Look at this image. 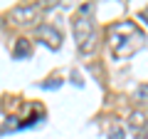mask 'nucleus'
I'll use <instances>...</instances> for the list:
<instances>
[{
    "instance_id": "nucleus-4",
    "label": "nucleus",
    "mask_w": 148,
    "mask_h": 139,
    "mask_svg": "<svg viewBox=\"0 0 148 139\" xmlns=\"http://www.w3.org/2000/svg\"><path fill=\"white\" fill-rule=\"evenodd\" d=\"M37 38H42L52 50L62 45V32H59L57 27H52V25H40L37 27Z\"/></svg>"
},
{
    "instance_id": "nucleus-9",
    "label": "nucleus",
    "mask_w": 148,
    "mask_h": 139,
    "mask_svg": "<svg viewBox=\"0 0 148 139\" xmlns=\"http://www.w3.org/2000/svg\"><path fill=\"white\" fill-rule=\"evenodd\" d=\"M123 137H126V132H123L121 127H114V129L109 132V139H123Z\"/></svg>"
},
{
    "instance_id": "nucleus-2",
    "label": "nucleus",
    "mask_w": 148,
    "mask_h": 139,
    "mask_svg": "<svg viewBox=\"0 0 148 139\" xmlns=\"http://www.w3.org/2000/svg\"><path fill=\"white\" fill-rule=\"evenodd\" d=\"M91 13H94V3H84L74 17V40L79 52L89 55L94 50V22H91Z\"/></svg>"
},
{
    "instance_id": "nucleus-1",
    "label": "nucleus",
    "mask_w": 148,
    "mask_h": 139,
    "mask_svg": "<svg viewBox=\"0 0 148 139\" xmlns=\"http://www.w3.org/2000/svg\"><path fill=\"white\" fill-rule=\"evenodd\" d=\"M109 45L116 57H131L133 52H138L146 45V35L133 22H119L109 32Z\"/></svg>"
},
{
    "instance_id": "nucleus-5",
    "label": "nucleus",
    "mask_w": 148,
    "mask_h": 139,
    "mask_svg": "<svg viewBox=\"0 0 148 139\" xmlns=\"http://www.w3.org/2000/svg\"><path fill=\"white\" fill-rule=\"evenodd\" d=\"M12 55H15L17 60H25V57H30V55H32V47H30V42H27L25 38L15 40V47H12Z\"/></svg>"
},
{
    "instance_id": "nucleus-3",
    "label": "nucleus",
    "mask_w": 148,
    "mask_h": 139,
    "mask_svg": "<svg viewBox=\"0 0 148 139\" xmlns=\"http://www.w3.org/2000/svg\"><path fill=\"white\" fill-rule=\"evenodd\" d=\"M40 15V5H22L12 10V20H17L20 25H32Z\"/></svg>"
},
{
    "instance_id": "nucleus-7",
    "label": "nucleus",
    "mask_w": 148,
    "mask_h": 139,
    "mask_svg": "<svg viewBox=\"0 0 148 139\" xmlns=\"http://www.w3.org/2000/svg\"><path fill=\"white\" fill-rule=\"evenodd\" d=\"M133 97H136L138 102H148V82L146 85H138V90L133 92Z\"/></svg>"
},
{
    "instance_id": "nucleus-6",
    "label": "nucleus",
    "mask_w": 148,
    "mask_h": 139,
    "mask_svg": "<svg viewBox=\"0 0 148 139\" xmlns=\"http://www.w3.org/2000/svg\"><path fill=\"white\" fill-rule=\"evenodd\" d=\"M146 124H148V122H146V114H143V112H133L131 117H128V127H131L136 134H141Z\"/></svg>"
},
{
    "instance_id": "nucleus-12",
    "label": "nucleus",
    "mask_w": 148,
    "mask_h": 139,
    "mask_svg": "<svg viewBox=\"0 0 148 139\" xmlns=\"http://www.w3.org/2000/svg\"><path fill=\"white\" fill-rule=\"evenodd\" d=\"M138 139H148V124H146V127H143V132L138 134Z\"/></svg>"
},
{
    "instance_id": "nucleus-11",
    "label": "nucleus",
    "mask_w": 148,
    "mask_h": 139,
    "mask_svg": "<svg viewBox=\"0 0 148 139\" xmlns=\"http://www.w3.org/2000/svg\"><path fill=\"white\" fill-rule=\"evenodd\" d=\"M138 20H143V22L148 25V8H146V10H141V13H138Z\"/></svg>"
},
{
    "instance_id": "nucleus-10",
    "label": "nucleus",
    "mask_w": 148,
    "mask_h": 139,
    "mask_svg": "<svg viewBox=\"0 0 148 139\" xmlns=\"http://www.w3.org/2000/svg\"><path fill=\"white\" fill-rule=\"evenodd\" d=\"M59 85H62V80H47L42 87H45V90H57Z\"/></svg>"
},
{
    "instance_id": "nucleus-8",
    "label": "nucleus",
    "mask_w": 148,
    "mask_h": 139,
    "mask_svg": "<svg viewBox=\"0 0 148 139\" xmlns=\"http://www.w3.org/2000/svg\"><path fill=\"white\" fill-rule=\"evenodd\" d=\"M12 129H20V119H15V117L8 119V124H5V127H0V132L8 134V132H12Z\"/></svg>"
}]
</instances>
